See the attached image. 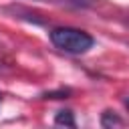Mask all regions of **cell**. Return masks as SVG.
<instances>
[{
  "label": "cell",
  "instance_id": "cell-5",
  "mask_svg": "<svg viewBox=\"0 0 129 129\" xmlns=\"http://www.w3.org/2000/svg\"><path fill=\"white\" fill-rule=\"evenodd\" d=\"M125 107L129 109V97H125Z\"/></svg>",
  "mask_w": 129,
  "mask_h": 129
},
{
  "label": "cell",
  "instance_id": "cell-2",
  "mask_svg": "<svg viewBox=\"0 0 129 129\" xmlns=\"http://www.w3.org/2000/svg\"><path fill=\"white\" fill-rule=\"evenodd\" d=\"M54 125H64V127H77L73 111H69V109H62V111H58V113H56V117H54Z\"/></svg>",
  "mask_w": 129,
  "mask_h": 129
},
{
  "label": "cell",
  "instance_id": "cell-3",
  "mask_svg": "<svg viewBox=\"0 0 129 129\" xmlns=\"http://www.w3.org/2000/svg\"><path fill=\"white\" fill-rule=\"evenodd\" d=\"M123 119L115 113V111H105L101 115V127H121Z\"/></svg>",
  "mask_w": 129,
  "mask_h": 129
},
{
  "label": "cell",
  "instance_id": "cell-4",
  "mask_svg": "<svg viewBox=\"0 0 129 129\" xmlns=\"http://www.w3.org/2000/svg\"><path fill=\"white\" fill-rule=\"evenodd\" d=\"M71 95L69 89H58V91H48V93H42L44 99H67Z\"/></svg>",
  "mask_w": 129,
  "mask_h": 129
},
{
  "label": "cell",
  "instance_id": "cell-1",
  "mask_svg": "<svg viewBox=\"0 0 129 129\" xmlns=\"http://www.w3.org/2000/svg\"><path fill=\"white\" fill-rule=\"evenodd\" d=\"M48 36L56 48H60L62 52H69V54H85L95 44V38L89 32H85L81 28H73V26L52 28Z\"/></svg>",
  "mask_w": 129,
  "mask_h": 129
}]
</instances>
